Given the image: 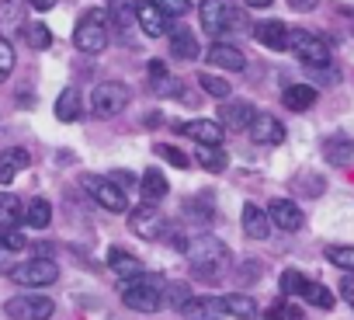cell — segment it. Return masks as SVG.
Here are the masks:
<instances>
[{"label": "cell", "mask_w": 354, "mask_h": 320, "mask_svg": "<svg viewBox=\"0 0 354 320\" xmlns=\"http://www.w3.org/2000/svg\"><path fill=\"white\" fill-rule=\"evenodd\" d=\"M181 251H185V258H188V265H192V272H195L198 278H216V275H223V268L230 265V247H226L223 240L209 237V233L188 240Z\"/></svg>", "instance_id": "obj_1"}, {"label": "cell", "mask_w": 354, "mask_h": 320, "mask_svg": "<svg viewBox=\"0 0 354 320\" xmlns=\"http://www.w3.org/2000/svg\"><path fill=\"white\" fill-rule=\"evenodd\" d=\"M163 285L167 282L160 275L142 272V275H136V278H129L122 285V303L129 310H136V313H156L163 306Z\"/></svg>", "instance_id": "obj_2"}, {"label": "cell", "mask_w": 354, "mask_h": 320, "mask_svg": "<svg viewBox=\"0 0 354 320\" xmlns=\"http://www.w3.org/2000/svg\"><path fill=\"white\" fill-rule=\"evenodd\" d=\"M73 46L80 53H87V56L104 53V46H108V15L97 11V8L84 11L80 21H77V28H73Z\"/></svg>", "instance_id": "obj_3"}, {"label": "cell", "mask_w": 354, "mask_h": 320, "mask_svg": "<svg viewBox=\"0 0 354 320\" xmlns=\"http://www.w3.org/2000/svg\"><path fill=\"white\" fill-rule=\"evenodd\" d=\"M198 18H202V28L216 39L243 25V15H240V8L233 4V0H202Z\"/></svg>", "instance_id": "obj_4"}, {"label": "cell", "mask_w": 354, "mask_h": 320, "mask_svg": "<svg viewBox=\"0 0 354 320\" xmlns=\"http://www.w3.org/2000/svg\"><path fill=\"white\" fill-rule=\"evenodd\" d=\"M129 98H132V91H129L122 80H104V84H97L94 94H91V112H94L97 118H111V115L125 112Z\"/></svg>", "instance_id": "obj_5"}, {"label": "cell", "mask_w": 354, "mask_h": 320, "mask_svg": "<svg viewBox=\"0 0 354 320\" xmlns=\"http://www.w3.org/2000/svg\"><path fill=\"white\" fill-rule=\"evenodd\" d=\"M288 49L299 56V63H306L309 70H319L330 63V46L326 39L313 35V32H288Z\"/></svg>", "instance_id": "obj_6"}, {"label": "cell", "mask_w": 354, "mask_h": 320, "mask_svg": "<svg viewBox=\"0 0 354 320\" xmlns=\"http://www.w3.org/2000/svg\"><path fill=\"white\" fill-rule=\"evenodd\" d=\"M59 278V265L53 258H32V261H21L18 268H11V282L25 285V289H42V285H53Z\"/></svg>", "instance_id": "obj_7"}, {"label": "cell", "mask_w": 354, "mask_h": 320, "mask_svg": "<svg viewBox=\"0 0 354 320\" xmlns=\"http://www.w3.org/2000/svg\"><path fill=\"white\" fill-rule=\"evenodd\" d=\"M4 310L11 320H49L56 313V303L49 296H39V292H21V296L8 299Z\"/></svg>", "instance_id": "obj_8"}, {"label": "cell", "mask_w": 354, "mask_h": 320, "mask_svg": "<svg viewBox=\"0 0 354 320\" xmlns=\"http://www.w3.org/2000/svg\"><path fill=\"white\" fill-rule=\"evenodd\" d=\"M84 188H87V192H91V199H94L101 209H108V213H125V209H129V199H125V192H122L118 185H111L108 178L84 175Z\"/></svg>", "instance_id": "obj_9"}, {"label": "cell", "mask_w": 354, "mask_h": 320, "mask_svg": "<svg viewBox=\"0 0 354 320\" xmlns=\"http://www.w3.org/2000/svg\"><path fill=\"white\" fill-rule=\"evenodd\" d=\"M163 216H160V209L156 206H139V209H132V216H129V230L136 233V237H142V240H156L160 233H163Z\"/></svg>", "instance_id": "obj_10"}, {"label": "cell", "mask_w": 354, "mask_h": 320, "mask_svg": "<svg viewBox=\"0 0 354 320\" xmlns=\"http://www.w3.org/2000/svg\"><path fill=\"white\" fill-rule=\"evenodd\" d=\"M136 25L149 35V39H160V35H170V18L163 11H156L149 0H136Z\"/></svg>", "instance_id": "obj_11"}, {"label": "cell", "mask_w": 354, "mask_h": 320, "mask_svg": "<svg viewBox=\"0 0 354 320\" xmlns=\"http://www.w3.org/2000/svg\"><path fill=\"white\" fill-rule=\"evenodd\" d=\"M177 132H185V136L195 139L198 146H223V136H226V129H223L216 118H195V122H185V125H177Z\"/></svg>", "instance_id": "obj_12"}, {"label": "cell", "mask_w": 354, "mask_h": 320, "mask_svg": "<svg viewBox=\"0 0 354 320\" xmlns=\"http://www.w3.org/2000/svg\"><path fill=\"white\" fill-rule=\"evenodd\" d=\"M288 25L285 21H261V25H254V39L264 46V49H274V53H285L288 49Z\"/></svg>", "instance_id": "obj_13"}, {"label": "cell", "mask_w": 354, "mask_h": 320, "mask_svg": "<svg viewBox=\"0 0 354 320\" xmlns=\"http://www.w3.org/2000/svg\"><path fill=\"white\" fill-rule=\"evenodd\" d=\"M254 115H257V112H254L250 101H226L223 112H219V125H223V129H236V132H243V129H250Z\"/></svg>", "instance_id": "obj_14"}, {"label": "cell", "mask_w": 354, "mask_h": 320, "mask_svg": "<svg viewBox=\"0 0 354 320\" xmlns=\"http://www.w3.org/2000/svg\"><path fill=\"white\" fill-rule=\"evenodd\" d=\"M250 136H254V143H261V146H278V143H285V125H281L274 115H254Z\"/></svg>", "instance_id": "obj_15"}, {"label": "cell", "mask_w": 354, "mask_h": 320, "mask_svg": "<svg viewBox=\"0 0 354 320\" xmlns=\"http://www.w3.org/2000/svg\"><path fill=\"white\" fill-rule=\"evenodd\" d=\"M268 220H271L278 230L292 233V230H299V226H302V209H299L292 199H274V202H271V209H268Z\"/></svg>", "instance_id": "obj_16"}, {"label": "cell", "mask_w": 354, "mask_h": 320, "mask_svg": "<svg viewBox=\"0 0 354 320\" xmlns=\"http://www.w3.org/2000/svg\"><path fill=\"white\" fill-rule=\"evenodd\" d=\"M181 313H185L188 320H219V317H226L223 299H216V296H192V299L181 306Z\"/></svg>", "instance_id": "obj_17"}, {"label": "cell", "mask_w": 354, "mask_h": 320, "mask_svg": "<svg viewBox=\"0 0 354 320\" xmlns=\"http://www.w3.org/2000/svg\"><path fill=\"white\" fill-rule=\"evenodd\" d=\"M32 164V157H28V150H21V146H11V150H4L0 153V185H11L25 168Z\"/></svg>", "instance_id": "obj_18"}, {"label": "cell", "mask_w": 354, "mask_h": 320, "mask_svg": "<svg viewBox=\"0 0 354 320\" xmlns=\"http://www.w3.org/2000/svg\"><path fill=\"white\" fill-rule=\"evenodd\" d=\"M240 220H243V233L254 237V240H264V237L271 233V220H268V213H264L261 206H254V202L243 206Z\"/></svg>", "instance_id": "obj_19"}, {"label": "cell", "mask_w": 354, "mask_h": 320, "mask_svg": "<svg viewBox=\"0 0 354 320\" xmlns=\"http://www.w3.org/2000/svg\"><path fill=\"white\" fill-rule=\"evenodd\" d=\"M323 157H326V164H333V168H347L351 160H354V139H347V136H330V139L323 143Z\"/></svg>", "instance_id": "obj_20"}, {"label": "cell", "mask_w": 354, "mask_h": 320, "mask_svg": "<svg viewBox=\"0 0 354 320\" xmlns=\"http://www.w3.org/2000/svg\"><path fill=\"white\" fill-rule=\"evenodd\" d=\"M209 63L236 73V70H243V66H247V56H243L236 46H230V42H216V46L209 49Z\"/></svg>", "instance_id": "obj_21"}, {"label": "cell", "mask_w": 354, "mask_h": 320, "mask_svg": "<svg viewBox=\"0 0 354 320\" xmlns=\"http://www.w3.org/2000/svg\"><path fill=\"white\" fill-rule=\"evenodd\" d=\"M108 268H111L115 275H122L125 282L136 278V275H142V261H139L136 254L122 251V247H111V251H108Z\"/></svg>", "instance_id": "obj_22"}, {"label": "cell", "mask_w": 354, "mask_h": 320, "mask_svg": "<svg viewBox=\"0 0 354 320\" xmlns=\"http://www.w3.org/2000/svg\"><path fill=\"white\" fill-rule=\"evenodd\" d=\"M170 56L177 60H198V39L188 28H170Z\"/></svg>", "instance_id": "obj_23"}, {"label": "cell", "mask_w": 354, "mask_h": 320, "mask_svg": "<svg viewBox=\"0 0 354 320\" xmlns=\"http://www.w3.org/2000/svg\"><path fill=\"white\" fill-rule=\"evenodd\" d=\"M281 101H285L288 112H306V108L316 105V87H309V84H292V87H285Z\"/></svg>", "instance_id": "obj_24"}, {"label": "cell", "mask_w": 354, "mask_h": 320, "mask_svg": "<svg viewBox=\"0 0 354 320\" xmlns=\"http://www.w3.org/2000/svg\"><path fill=\"white\" fill-rule=\"evenodd\" d=\"M139 192H142V202H149V206H156L167 192H170V185H167V178L156 171V168H149L146 175H142V181H139Z\"/></svg>", "instance_id": "obj_25"}, {"label": "cell", "mask_w": 354, "mask_h": 320, "mask_svg": "<svg viewBox=\"0 0 354 320\" xmlns=\"http://www.w3.org/2000/svg\"><path fill=\"white\" fill-rule=\"evenodd\" d=\"M108 25H115L118 32H132V21H136V8L132 0H108Z\"/></svg>", "instance_id": "obj_26"}, {"label": "cell", "mask_w": 354, "mask_h": 320, "mask_svg": "<svg viewBox=\"0 0 354 320\" xmlns=\"http://www.w3.org/2000/svg\"><path fill=\"white\" fill-rule=\"evenodd\" d=\"M223 310H226V317H236V320H254L257 317V303L250 296H243V292L223 296Z\"/></svg>", "instance_id": "obj_27"}, {"label": "cell", "mask_w": 354, "mask_h": 320, "mask_svg": "<svg viewBox=\"0 0 354 320\" xmlns=\"http://www.w3.org/2000/svg\"><path fill=\"white\" fill-rule=\"evenodd\" d=\"M56 118L59 122H77L80 118V91L77 87H63L56 98Z\"/></svg>", "instance_id": "obj_28"}, {"label": "cell", "mask_w": 354, "mask_h": 320, "mask_svg": "<svg viewBox=\"0 0 354 320\" xmlns=\"http://www.w3.org/2000/svg\"><path fill=\"white\" fill-rule=\"evenodd\" d=\"M195 160H198V164H202L209 175H223V171L230 168V157H226L223 146H198Z\"/></svg>", "instance_id": "obj_29"}, {"label": "cell", "mask_w": 354, "mask_h": 320, "mask_svg": "<svg viewBox=\"0 0 354 320\" xmlns=\"http://www.w3.org/2000/svg\"><path fill=\"white\" fill-rule=\"evenodd\" d=\"M21 220H25L21 199L11 192H0V226H18Z\"/></svg>", "instance_id": "obj_30"}, {"label": "cell", "mask_w": 354, "mask_h": 320, "mask_svg": "<svg viewBox=\"0 0 354 320\" xmlns=\"http://www.w3.org/2000/svg\"><path fill=\"white\" fill-rule=\"evenodd\" d=\"M49 220H53V206H49L46 199H32V202L25 206V223H28L32 230H46Z\"/></svg>", "instance_id": "obj_31"}, {"label": "cell", "mask_w": 354, "mask_h": 320, "mask_svg": "<svg viewBox=\"0 0 354 320\" xmlns=\"http://www.w3.org/2000/svg\"><path fill=\"white\" fill-rule=\"evenodd\" d=\"M21 35H25V42H28L32 49H49V46H53V32H49L42 21L25 25V28H21Z\"/></svg>", "instance_id": "obj_32"}, {"label": "cell", "mask_w": 354, "mask_h": 320, "mask_svg": "<svg viewBox=\"0 0 354 320\" xmlns=\"http://www.w3.org/2000/svg\"><path fill=\"white\" fill-rule=\"evenodd\" d=\"M326 261L354 275V247H351V244H330V247H326Z\"/></svg>", "instance_id": "obj_33"}, {"label": "cell", "mask_w": 354, "mask_h": 320, "mask_svg": "<svg viewBox=\"0 0 354 320\" xmlns=\"http://www.w3.org/2000/svg\"><path fill=\"white\" fill-rule=\"evenodd\" d=\"M302 299L313 303V306H319V310H330V306H333V292H330L326 285H319V282H309L306 292H302Z\"/></svg>", "instance_id": "obj_34"}, {"label": "cell", "mask_w": 354, "mask_h": 320, "mask_svg": "<svg viewBox=\"0 0 354 320\" xmlns=\"http://www.w3.org/2000/svg\"><path fill=\"white\" fill-rule=\"evenodd\" d=\"M28 237L18 226H0V251H25Z\"/></svg>", "instance_id": "obj_35"}, {"label": "cell", "mask_w": 354, "mask_h": 320, "mask_svg": "<svg viewBox=\"0 0 354 320\" xmlns=\"http://www.w3.org/2000/svg\"><path fill=\"white\" fill-rule=\"evenodd\" d=\"M198 84H202L205 94H212V98H219V101L230 98V84H226L223 77H216V73H198Z\"/></svg>", "instance_id": "obj_36"}, {"label": "cell", "mask_w": 354, "mask_h": 320, "mask_svg": "<svg viewBox=\"0 0 354 320\" xmlns=\"http://www.w3.org/2000/svg\"><path fill=\"white\" fill-rule=\"evenodd\" d=\"M306 285H309V278H306L302 272H295V268H288V272L281 275V292H285V296H302Z\"/></svg>", "instance_id": "obj_37"}, {"label": "cell", "mask_w": 354, "mask_h": 320, "mask_svg": "<svg viewBox=\"0 0 354 320\" xmlns=\"http://www.w3.org/2000/svg\"><path fill=\"white\" fill-rule=\"evenodd\" d=\"M149 4H153L156 11H163L167 18H185V15L192 11L188 0H149Z\"/></svg>", "instance_id": "obj_38"}, {"label": "cell", "mask_w": 354, "mask_h": 320, "mask_svg": "<svg viewBox=\"0 0 354 320\" xmlns=\"http://www.w3.org/2000/svg\"><path fill=\"white\" fill-rule=\"evenodd\" d=\"M11 73H15V46L0 35V84H4Z\"/></svg>", "instance_id": "obj_39"}, {"label": "cell", "mask_w": 354, "mask_h": 320, "mask_svg": "<svg viewBox=\"0 0 354 320\" xmlns=\"http://www.w3.org/2000/svg\"><path fill=\"white\" fill-rule=\"evenodd\" d=\"M188 299H192V296H188V285H185V282H170V285H163V303H170V306L181 310Z\"/></svg>", "instance_id": "obj_40"}, {"label": "cell", "mask_w": 354, "mask_h": 320, "mask_svg": "<svg viewBox=\"0 0 354 320\" xmlns=\"http://www.w3.org/2000/svg\"><path fill=\"white\" fill-rule=\"evenodd\" d=\"M156 153L167 160V164L170 168H192V160H188V153H181V150H177V146H167V143H160L156 146Z\"/></svg>", "instance_id": "obj_41"}, {"label": "cell", "mask_w": 354, "mask_h": 320, "mask_svg": "<svg viewBox=\"0 0 354 320\" xmlns=\"http://www.w3.org/2000/svg\"><path fill=\"white\" fill-rule=\"evenodd\" d=\"M288 317H299V313H295L292 306H285L281 299H278V303H271V306L264 310V320H288Z\"/></svg>", "instance_id": "obj_42"}, {"label": "cell", "mask_w": 354, "mask_h": 320, "mask_svg": "<svg viewBox=\"0 0 354 320\" xmlns=\"http://www.w3.org/2000/svg\"><path fill=\"white\" fill-rule=\"evenodd\" d=\"M108 181H111V185H118V188H122V192H125V188H132V185H136V178H132V175H129V171H111V175H108Z\"/></svg>", "instance_id": "obj_43"}, {"label": "cell", "mask_w": 354, "mask_h": 320, "mask_svg": "<svg viewBox=\"0 0 354 320\" xmlns=\"http://www.w3.org/2000/svg\"><path fill=\"white\" fill-rule=\"evenodd\" d=\"M149 80H153V87H156L160 80H167V63L153 60V63H149Z\"/></svg>", "instance_id": "obj_44"}, {"label": "cell", "mask_w": 354, "mask_h": 320, "mask_svg": "<svg viewBox=\"0 0 354 320\" xmlns=\"http://www.w3.org/2000/svg\"><path fill=\"white\" fill-rule=\"evenodd\" d=\"M340 296H344V303H347V306H354V275L340 278Z\"/></svg>", "instance_id": "obj_45"}, {"label": "cell", "mask_w": 354, "mask_h": 320, "mask_svg": "<svg viewBox=\"0 0 354 320\" xmlns=\"http://www.w3.org/2000/svg\"><path fill=\"white\" fill-rule=\"evenodd\" d=\"M288 8L299 11V15H306V11H316L319 8V0H288Z\"/></svg>", "instance_id": "obj_46"}, {"label": "cell", "mask_w": 354, "mask_h": 320, "mask_svg": "<svg viewBox=\"0 0 354 320\" xmlns=\"http://www.w3.org/2000/svg\"><path fill=\"white\" fill-rule=\"evenodd\" d=\"M28 4H32L35 11H53V8H56V0H28Z\"/></svg>", "instance_id": "obj_47"}, {"label": "cell", "mask_w": 354, "mask_h": 320, "mask_svg": "<svg viewBox=\"0 0 354 320\" xmlns=\"http://www.w3.org/2000/svg\"><path fill=\"white\" fill-rule=\"evenodd\" d=\"M243 4H247V8H268L271 0H243Z\"/></svg>", "instance_id": "obj_48"}]
</instances>
